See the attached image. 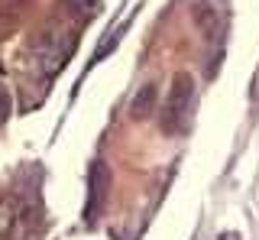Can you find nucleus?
Here are the masks:
<instances>
[{"label":"nucleus","instance_id":"obj_1","mask_svg":"<svg viewBox=\"0 0 259 240\" xmlns=\"http://www.w3.org/2000/svg\"><path fill=\"white\" fill-rule=\"evenodd\" d=\"M191 98H194V85L188 75H178L172 85V94H168L165 114H162V124H165V133H178L185 130V120H188L191 110Z\"/></svg>","mask_w":259,"mask_h":240},{"label":"nucleus","instance_id":"obj_2","mask_svg":"<svg viewBox=\"0 0 259 240\" xmlns=\"http://www.w3.org/2000/svg\"><path fill=\"white\" fill-rule=\"evenodd\" d=\"M101 179H107V169L101 163L91 169V195H88V218L97 211V198H101Z\"/></svg>","mask_w":259,"mask_h":240},{"label":"nucleus","instance_id":"obj_3","mask_svg":"<svg viewBox=\"0 0 259 240\" xmlns=\"http://www.w3.org/2000/svg\"><path fill=\"white\" fill-rule=\"evenodd\" d=\"M152 91H156L152 85H149V88H143V94H140V98H136V104H133V117H143L146 110L152 107V101H149V98H152Z\"/></svg>","mask_w":259,"mask_h":240},{"label":"nucleus","instance_id":"obj_4","mask_svg":"<svg viewBox=\"0 0 259 240\" xmlns=\"http://www.w3.org/2000/svg\"><path fill=\"white\" fill-rule=\"evenodd\" d=\"M7 114H10V94H7V88L0 85V124L7 120Z\"/></svg>","mask_w":259,"mask_h":240},{"label":"nucleus","instance_id":"obj_5","mask_svg":"<svg viewBox=\"0 0 259 240\" xmlns=\"http://www.w3.org/2000/svg\"><path fill=\"white\" fill-rule=\"evenodd\" d=\"M0 71H4V65H0Z\"/></svg>","mask_w":259,"mask_h":240}]
</instances>
